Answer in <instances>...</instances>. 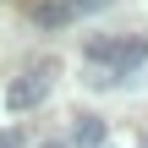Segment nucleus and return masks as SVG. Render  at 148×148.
<instances>
[{
	"label": "nucleus",
	"instance_id": "4",
	"mask_svg": "<svg viewBox=\"0 0 148 148\" xmlns=\"http://www.w3.org/2000/svg\"><path fill=\"white\" fill-rule=\"evenodd\" d=\"M33 22H38V27H66V22H71V5L44 0V5H33Z\"/></svg>",
	"mask_w": 148,
	"mask_h": 148
},
{
	"label": "nucleus",
	"instance_id": "1",
	"mask_svg": "<svg viewBox=\"0 0 148 148\" xmlns=\"http://www.w3.org/2000/svg\"><path fill=\"white\" fill-rule=\"evenodd\" d=\"M88 60H110V82L126 71H143L148 44H126V38H88Z\"/></svg>",
	"mask_w": 148,
	"mask_h": 148
},
{
	"label": "nucleus",
	"instance_id": "3",
	"mask_svg": "<svg viewBox=\"0 0 148 148\" xmlns=\"http://www.w3.org/2000/svg\"><path fill=\"white\" fill-rule=\"evenodd\" d=\"M71 143L77 148H104V121L99 115H77L71 121Z\"/></svg>",
	"mask_w": 148,
	"mask_h": 148
},
{
	"label": "nucleus",
	"instance_id": "7",
	"mask_svg": "<svg viewBox=\"0 0 148 148\" xmlns=\"http://www.w3.org/2000/svg\"><path fill=\"white\" fill-rule=\"evenodd\" d=\"M143 148H148V143H143Z\"/></svg>",
	"mask_w": 148,
	"mask_h": 148
},
{
	"label": "nucleus",
	"instance_id": "5",
	"mask_svg": "<svg viewBox=\"0 0 148 148\" xmlns=\"http://www.w3.org/2000/svg\"><path fill=\"white\" fill-rule=\"evenodd\" d=\"M0 148H22V132H0Z\"/></svg>",
	"mask_w": 148,
	"mask_h": 148
},
{
	"label": "nucleus",
	"instance_id": "2",
	"mask_svg": "<svg viewBox=\"0 0 148 148\" xmlns=\"http://www.w3.org/2000/svg\"><path fill=\"white\" fill-rule=\"evenodd\" d=\"M49 77H55V66H49V60H44V66H33V71H22V77L5 88V104H11V110H33V104H44Z\"/></svg>",
	"mask_w": 148,
	"mask_h": 148
},
{
	"label": "nucleus",
	"instance_id": "6",
	"mask_svg": "<svg viewBox=\"0 0 148 148\" xmlns=\"http://www.w3.org/2000/svg\"><path fill=\"white\" fill-rule=\"evenodd\" d=\"M38 148H66V143H38Z\"/></svg>",
	"mask_w": 148,
	"mask_h": 148
}]
</instances>
